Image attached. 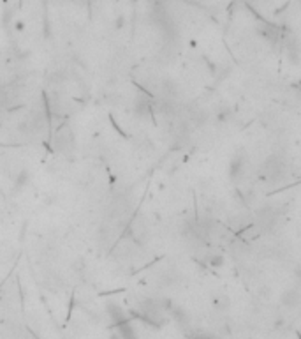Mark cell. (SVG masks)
<instances>
[{
  "mask_svg": "<svg viewBox=\"0 0 301 339\" xmlns=\"http://www.w3.org/2000/svg\"><path fill=\"white\" fill-rule=\"evenodd\" d=\"M231 117H232V110L229 108V106H222V108L217 111V120H218V122H227Z\"/></svg>",
  "mask_w": 301,
  "mask_h": 339,
  "instance_id": "obj_5",
  "label": "cell"
},
{
  "mask_svg": "<svg viewBox=\"0 0 301 339\" xmlns=\"http://www.w3.org/2000/svg\"><path fill=\"white\" fill-rule=\"evenodd\" d=\"M300 5H301V0H300Z\"/></svg>",
  "mask_w": 301,
  "mask_h": 339,
  "instance_id": "obj_7",
  "label": "cell"
},
{
  "mask_svg": "<svg viewBox=\"0 0 301 339\" xmlns=\"http://www.w3.org/2000/svg\"><path fill=\"white\" fill-rule=\"evenodd\" d=\"M208 265L211 269H220L224 265V256L220 253H211L208 255Z\"/></svg>",
  "mask_w": 301,
  "mask_h": 339,
  "instance_id": "obj_4",
  "label": "cell"
},
{
  "mask_svg": "<svg viewBox=\"0 0 301 339\" xmlns=\"http://www.w3.org/2000/svg\"><path fill=\"white\" fill-rule=\"evenodd\" d=\"M245 166H247V152L245 150H238L234 152L229 161V179L231 181H238L240 177H243Z\"/></svg>",
  "mask_w": 301,
  "mask_h": 339,
  "instance_id": "obj_1",
  "label": "cell"
},
{
  "mask_svg": "<svg viewBox=\"0 0 301 339\" xmlns=\"http://www.w3.org/2000/svg\"><path fill=\"white\" fill-rule=\"evenodd\" d=\"M282 304L285 308H296L300 304V293L296 290H289L282 295Z\"/></svg>",
  "mask_w": 301,
  "mask_h": 339,
  "instance_id": "obj_3",
  "label": "cell"
},
{
  "mask_svg": "<svg viewBox=\"0 0 301 339\" xmlns=\"http://www.w3.org/2000/svg\"><path fill=\"white\" fill-rule=\"evenodd\" d=\"M190 339H213V338H209V336H203V334H199V336H194V338H190Z\"/></svg>",
  "mask_w": 301,
  "mask_h": 339,
  "instance_id": "obj_6",
  "label": "cell"
},
{
  "mask_svg": "<svg viewBox=\"0 0 301 339\" xmlns=\"http://www.w3.org/2000/svg\"><path fill=\"white\" fill-rule=\"evenodd\" d=\"M69 143H72V131L69 126H62L53 134V149L60 152V150L67 149Z\"/></svg>",
  "mask_w": 301,
  "mask_h": 339,
  "instance_id": "obj_2",
  "label": "cell"
}]
</instances>
